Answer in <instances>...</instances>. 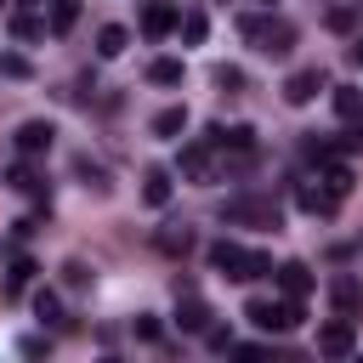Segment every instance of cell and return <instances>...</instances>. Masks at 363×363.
I'll return each instance as SVG.
<instances>
[{"instance_id": "cell-1", "label": "cell", "mask_w": 363, "mask_h": 363, "mask_svg": "<svg viewBox=\"0 0 363 363\" xmlns=\"http://www.w3.org/2000/svg\"><path fill=\"white\" fill-rule=\"evenodd\" d=\"M238 34H244L261 57H289V45H295V23H289V17H272V11H250V17L238 23Z\"/></svg>"}, {"instance_id": "cell-2", "label": "cell", "mask_w": 363, "mask_h": 363, "mask_svg": "<svg viewBox=\"0 0 363 363\" xmlns=\"http://www.w3.org/2000/svg\"><path fill=\"white\" fill-rule=\"evenodd\" d=\"M210 267H216V272H227V278H238V284H255V278H267V272H272V255H261V250H244V244L221 238V244H210Z\"/></svg>"}, {"instance_id": "cell-3", "label": "cell", "mask_w": 363, "mask_h": 363, "mask_svg": "<svg viewBox=\"0 0 363 363\" xmlns=\"http://www.w3.org/2000/svg\"><path fill=\"white\" fill-rule=\"evenodd\" d=\"M244 318L255 323V329H267V335H289L295 323H301V301H267V295H255L250 306H244Z\"/></svg>"}, {"instance_id": "cell-4", "label": "cell", "mask_w": 363, "mask_h": 363, "mask_svg": "<svg viewBox=\"0 0 363 363\" xmlns=\"http://www.w3.org/2000/svg\"><path fill=\"white\" fill-rule=\"evenodd\" d=\"M176 301H182V312H176L182 329H187V335H204V329H210V306L199 301V289H193L187 278H176Z\"/></svg>"}, {"instance_id": "cell-5", "label": "cell", "mask_w": 363, "mask_h": 363, "mask_svg": "<svg viewBox=\"0 0 363 363\" xmlns=\"http://www.w3.org/2000/svg\"><path fill=\"white\" fill-rule=\"evenodd\" d=\"M318 91H323V68H295V74L284 79V102H289V108H306Z\"/></svg>"}, {"instance_id": "cell-6", "label": "cell", "mask_w": 363, "mask_h": 363, "mask_svg": "<svg viewBox=\"0 0 363 363\" xmlns=\"http://www.w3.org/2000/svg\"><path fill=\"white\" fill-rule=\"evenodd\" d=\"M11 142H17V153H23V159H40V153H51L57 130H51L45 119H28V125H17V136H11Z\"/></svg>"}, {"instance_id": "cell-7", "label": "cell", "mask_w": 363, "mask_h": 363, "mask_svg": "<svg viewBox=\"0 0 363 363\" xmlns=\"http://www.w3.org/2000/svg\"><path fill=\"white\" fill-rule=\"evenodd\" d=\"M352 346H357L352 318H335V323H323V329H318V352H323V357H346Z\"/></svg>"}, {"instance_id": "cell-8", "label": "cell", "mask_w": 363, "mask_h": 363, "mask_svg": "<svg viewBox=\"0 0 363 363\" xmlns=\"http://www.w3.org/2000/svg\"><path fill=\"white\" fill-rule=\"evenodd\" d=\"M204 142H210V147H233V153H244V159L255 153V130H250V125H210Z\"/></svg>"}, {"instance_id": "cell-9", "label": "cell", "mask_w": 363, "mask_h": 363, "mask_svg": "<svg viewBox=\"0 0 363 363\" xmlns=\"http://www.w3.org/2000/svg\"><path fill=\"white\" fill-rule=\"evenodd\" d=\"M227 221H261V227H278V204H272V199H233V204H227Z\"/></svg>"}, {"instance_id": "cell-10", "label": "cell", "mask_w": 363, "mask_h": 363, "mask_svg": "<svg viewBox=\"0 0 363 363\" xmlns=\"http://www.w3.org/2000/svg\"><path fill=\"white\" fill-rule=\"evenodd\" d=\"M182 176H187V182H210V176H216L210 142H187V147H182Z\"/></svg>"}, {"instance_id": "cell-11", "label": "cell", "mask_w": 363, "mask_h": 363, "mask_svg": "<svg viewBox=\"0 0 363 363\" xmlns=\"http://www.w3.org/2000/svg\"><path fill=\"white\" fill-rule=\"evenodd\" d=\"M170 28H176V6H164V0H147V6H142V34H147V40H164Z\"/></svg>"}, {"instance_id": "cell-12", "label": "cell", "mask_w": 363, "mask_h": 363, "mask_svg": "<svg viewBox=\"0 0 363 363\" xmlns=\"http://www.w3.org/2000/svg\"><path fill=\"white\" fill-rule=\"evenodd\" d=\"M318 187H323V193H329V199L340 204V199L352 193V170H346L340 159H323V176H318Z\"/></svg>"}, {"instance_id": "cell-13", "label": "cell", "mask_w": 363, "mask_h": 363, "mask_svg": "<svg viewBox=\"0 0 363 363\" xmlns=\"http://www.w3.org/2000/svg\"><path fill=\"white\" fill-rule=\"evenodd\" d=\"M272 272H278V289H284L289 301H301V295L312 289V272H306L301 261H284V267H272Z\"/></svg>"}, {"instance_id": "cell-14", "label": "cell", "mask_w": 363, "mask_h": 363, "mask_svg": "<svg viewBox=\"0 0 363 363\" xmlns=\"http://www.w3.org/2000/svg\"><path fill=\"white\" fill-rule=\"evenodd\" d=\"M6 182H11V187H17L23 199H34V204H45V199H51V187H45V182H40V176H34L28 164H17V170H11Z\"/></svg>"}, {"instance_id": "cell-15", "label": "cell", "mask_w": 363, "mask_h": 363, "mask_svg": "<svg viewBox=\"0 0 363 363\" xmlns=\"http://www.w3.org/2000/svg\"><path fill=\"white\" fill-rule=\"evenodd\" d=\"M142 199H147L153 210H164V204H170V170H159V164H153V170L142 176Z\"/></svg>"}, {"instance_id": "cell-16", "label": "cell", "mask_w": 363, "mask_h": 363, "mask_svg": "<svg viewBox=\"0 0 363 363\" xmlns=\"http://www.w3.org/2000/svg\"><path fill=\"white\" fill-rule=\"evenodd\" d=\"M153 244H159L164 255H187V250H193V233H187L182 221H170V227H159V233H153Z\"/></svg>"}, {"instance_id": "cell-17", "label": "cell", "mask_w": 363, "mask_h": 363, "mask_svg": "<svg viewBox=\"0 0 363 363\" xmlns=\"http://www.w3.org/2000/svg\"><path fill=\"white\" fill-rule=\"evenodd\" d=\"M335 113L346 125H363V91L357 85H335Z\"/></svg>"}, {"instance_id": "cell-18", "label": "cell", "mask_w": 363, "mask_h": 363, "mask_svg": "<svg viewBox=\"0 0 363 363\" xmlns=\"http://www.w3.org/2000/svg\"><path fill=\"white\" fill-rule=\"evenodd\" d=\"M295 199H301V210H312V216H329V210H335V199H329L318 182H301V187H295Z\"/></svg>"}, {"instance_id": "cell-19", "label": "cell", "mask_w": 363, "mask_h": 363, "mask_svg": "<svg viewBox=\"0 0 363 363\" xmlns=\"http://www.w3.org/2000/svg\"><path fill=\"white\" fill-rule=\"evenodd\" d=\"M79 23V0H51V17H45V28L51 34H68Z\"/></svg>"}, {"instance_id": "cell-20", "label": "cell", "mask_w": 363, "mask_h": 363, "mask_svg": "<svg viewBox=\"0 0 363 363\" xmlns=\"http://www.w3.org/2000/svg\"><path fill=\"white\" fill-rule=\"evenodd\" d=\"M125 45H130V34H125V28H119V23H108V28H102V34H96V57H119V51H125Z\"/></svg>"}, {"instance_id": "cell-21", "label": "cell", "mask_w": 363, "mask_h": 363, "mask_svg": "<svg viewBox=\"0 0 363 363\" xmlns=\"http://www.w3.org/2000/svg\"><path fill=\"white\" fill-rule=\"evenodd\" d=\"M176 130H187V108H159L153 113V136H176Z\"/></svg>"}, {"instance_id": "cell-22", "label": "cell", "mask_w": 363, "mask_h": 363, "mask_svg": "<svg viewBox=\"0 0 363 363\" xmlns=\"http://www.w3.org/2000/svg\"><path fill=\"white\" fill-rule=\"evenodd\" d=\"M176 28H182L187 45H199V40L210 34V17H204V11H187V17H176Z\"/></svg>"}, {"instance_id": "cell-23", "label": "cell", "mask_w": 363, "mask_h": 363, "mask_svg": "<svg viewBox=\"0 0 363 363\" xmlns=\"http://www.w3.org/2000/svg\"><path fill=\"white\" fill-rule=\"evenodd\" d=\"M147 79H153V85H182V62H176V57H159V62L147 68Z\"/></svg>"}, {"instance_id": "cell-24", "label": "cell", "mask_w": 363, "mask_h": 363, "mask_svg": "<svg viewBox=\"0 0 363 363\" xmlns=\"http://www.w3.org/2000/svg\"><path fill=\"white\" fill-rule=\"evenodd\" d=\"M34 312H40V323H62V301L51 289H34Z\"/></svg>"}, {"instance_id": "cell-25", "label": "cell", "mask_w": 363, "mask_h": 363, "mask_svg": "<svg viewBox=\"0 0 363 363\" xmlns=\"http://www.w3.org/2000/svg\"><path fill=\"white\" fill-rule=\"evenodd\" d=\"M227 352H233V363H272V352H267V346H255V340H233Z\"/></svg>"}, {"instance_id": "cell-26", "label": "cell", "mask_w": 363, "mask_h": 363, "mask_svg": "<svg viewBox=\"0 0 363 363\" xmlns=\"http://www.w3.org/2000/svg\"><path fill=\"white\" fill-rule=\"evenodd\" d=\"M329 153H363V125H346V130L329 142Z\"/></svg>"}, {"instance_id": "cell-27", "label": "cell", "mask_w": 363, "mask_h": 363, "mask_svg": "<svg viewBox=\"0 0 363 363\" xmlns=\"http://www.w3.org/2000/svg\"><path fill=\"white\" fill-rule=\"evenodd\" d=\"M329 28H335V34L357 28V6H335V11H329Z\"/></svg>"}, {"instance_id": "cell-28", "label": "cell", "mask_w": 363, "mask_h": 363, "mask_svg": "<svg viewBox=\"0 0 363 363\" xmlns=\"http://www.w3.org/2000/svg\"><path fill=\"white\" fill-rule=\"evenodd\" d=\"M335 306H340V312L357 306V284H352V278H335Z\"/></svg>"}, {"instance_id": "cell-29", "label": "cell", "mask_w": 363, "mask_h": 363, "mask_svg": "<svg viewBox=\"0 0 363 363\" xmlns=\"http://www.w3.org/2000/svg\"><path fill=\"white\" fill-rule=\"evenodd\" d=\"M0 74H6V79H28V62H23L17 51H0Z\"/></svg>"}, {"instance_id": "cell-30", "label": "cell", "mask_w": 363, "mask_h": 363, "mask_svg": "<svg viewBox=\"0 0 363 363\" xmlns=\"http://www.w3.org/2000/svg\"><path fill=\"white\" fill-rule=\"evenodd\" d=\"M28 278H34V261H11V278H6V289L17 295V289H23Z\"/></svg>"}, {"instance_id": "cell-31", "label": "cell", "mask_w": 363, "mask_h": 363, "mask_svg": "<svg viewBox=\"0 0 363 363\" xmlns=\"http://www.w3.org/2000/svg\"><path fill=\"white\" fill-rule=\"evenodd\" d=\"M17 357L40 363V357H45V340H40V335H23V340H17Z\"/></svg>"}, {"instance_id": "cell-32", "label": "cell", "mask_w": 363, "mask_h": 363, "mask_svg": "<svg viewBox=\"0 0 363 363\" xmlns=\"http://www.w3.org/2000/svg\"><path fill=\"white\" fill-rule=\"evenodd\" d=\"M11 34H17V40H40V23H34V17H11Z\"/></svg>"}, {"instance_id": "cell-33", "label": "cell", "mask_w": 363, "mask_h": 363, "mask_svg": "<svg viewBox=\"0 0 363 363\" xmlns=\"http://www.w3.org/2000/svg\"><path fill=\"white\" fill-rule=\"evenodd\" d=\"M216 85H221V91H238V85H244V74H238V68H227V62H221V68H216Z\"/></svg>"}, {"instance_id": "cell-34", "label": "cell", "mask_w": 363, "mask_h": 363, "mask_svg": "<svg viewBox=\"0 0 363 363\" xmlns=\"http://www.w3.org/2000/svg\"><path fill=\"white\" fill-rule=\"evenodd\" d=\"M136 335L142 340H159V318H136Z\"/></svg>"}, {"instance_id": "cell-35", "label": "cell", "mask_w": 363, "mask_h": 363, "mask_svg": "<svg viewBox=\"0 0 363 363\" xmlns=\"http://www.w3.org/2000/svg\"><path fill=\"white\" fill-rule=\"evenodd\" d=\"M352 62H363V34H357V45H352Z\"/></svg>"}, {"instance_id": "cell-36", "label": "cell", "mask_w": 363, "mask_h": 363, "mask_svg": "<svg viewBox=\"0 0 363 363\" xmlns=\"http://www.w3.org/2000/svg\"><path fill=\"white\" fill-rule=\"evenodd\" d=\"M346 363H363V352H357V346H352V352H346Z\"/></svg>"}, {"instance_id": "cell-37", "label": "cell", "mask_w": 363, "mask_h": 363, "mask_svg": "<svg viewBox=\"0 0 363 363\" xmlns=\"http://www.w3.org/2000/svg\"><path fill=\"white\" fill-rule=\"evenodd\" d=\"M17 6H45V0H17Z\"/></svg>"}]
</instances>
